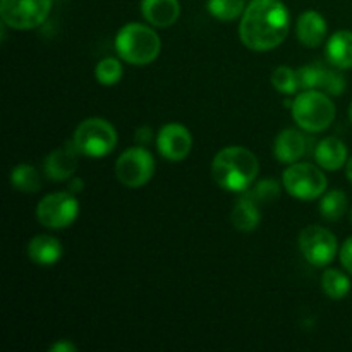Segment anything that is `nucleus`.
<instances>
[{"mask_svg": "<svg viewBox=\"0 0 352 352\" xmlns=\"http://www.w3.org/2000/svg\"><path fill=\"white\" fill-rule=\"evenodd\" d=\"M291 14L280 0H251L241 16L239 36L253 52H268L284 43Z\"/></svg>", "mask_w": 352, "mask_h": 352, "instance_id": "nucleus-1", "label": "nucleus"}, {"mask_svg": "<svg viewBox=\"0 0 352 352\" xmlns=\"http://www.w3.org/2000/svg\"><path fill=\"white\" fill-rule=\"evenodd\" d=\"M260 172L256 155L244 146H227L215 155L212 175L217 184L230 192H244Z\"/></svg>", "mask_w": 352, "mask_h": 352, "instance_id": "nucleus-2", "label": "nucleus"}, {"mask_svg": "<svg viewBox=\"0 0 352 352\" xmlns=\"http://www.w3.org/2000/svg\"><path fill=\"white\" fill-rule=\"evenodd\" d=\"M116 50L127 64L146 65L157 60L162 50V41L150 26L129 23L117 33Z\"/></svg>", "mask_w": 352, "mask_h": 352, "instance_id": "nucleus-3", "label": "nucleus"}, {"mask_svg": "<svg viewBox=\"0 0 352 352\" xmlns=\"http://www.w3.org/2000/svg\"><path fill=\"white\" fill-rule=\"evenodd\" d=\"M292 117L302 131L322 133L336 119V105L330 95L316 89H305L292 102Z\"/></svg>", "mask_w": 352, "mask_h": 352, "instance_id": "nucleus-4", "label": "nucleus"}, {"mask_svg": "<svg viewBox=\"0 0 352 352\" xmlns=\"http://www.w3.org/2000/svg\"><path fill=\"white\" fill-rule=\"evenodd\" d=\"M72 143L85 157L102 158L112 153L116 148L117 131L109 120L102 117H89L76 127Z\"/></svg>", "mask_w": 352, "mask_h": 352, "instance_id": "nucleus-5", "label": "nucleus"}, {"mask_svg": "<svg viewBox=\"0 0 352 352\" xmlns=\"http://www.w3.org/2000/svg\"><path fill=\"white\" fill-rule=\"evenodd\" d=\"M282 184L292 198L311 201V199L320 198L327 191L329 181L322 168H318L316 165L296 162L284 170Z\"/></svg>", "mask_w": 352, "mask_h": 352, "instance_id": "nucleus-6", "label": "nucleus"}, {"mask_svg": "<svg viewBox=\"0 0 352 352\" xmlns=\"http://www.w3.org/2000/svg\"><path fill=\"white\" fill-rule=\"evenodd\" d=\"M52 0H0L3 26L12 30H34L50 16Z\"/></svg>", "mask_w": 352, "mask_h": 352, "instance_id": "nucleus-7", "label": "nucleus"}, {"mask_svg": "<svg viewBox=\"0 0 352 352\" xmlns=\"http://www.w3.org/2000/svg\"><path fill=\"white\" fill-rule=\"evenodd\" d=\"M155 174V160L143 146H134L124 151L116 164V175L120 184L136 189L148 184Z\"/></svg>", "mask_w": 352, "mask_h": 352, "instance_id": "nucleus-8", "label": "nucleus"}, {"mask_svg": "<svg viewBox=\"0 0 352 352\" xmlns=\"http://www.w3.org/2000/svg\"><path fill=\"white\" fill-rule=\"evenodd\" d=\"M79 213V203L71 191L47 195L36 206V219L47 229H65Z\"/></svg>", "mask_w": 352, "mask_h": 352, "instance_id": "nucleus-9", "label": "nucleus"}, {"mask_svg": "<svg viewBox=\"0 0 352 352\" xmlns=\"http://www.w3.org/2000/svg\"><path fill=\"white\" fill-rule=\"evenodd\" d=\"M299 250L309 265L327 267L333 261L339 246H337V237L329 229L309 226L299 234Z\"/></svg>", "mask_w": 352, "mask_h": 352, "instance_id": "nucleus-10", "label": "nucleus"}, {"mask_svg": "<svg viewBox=\"0 0 352 352\" xmlns=\"http://www.w3.org/2000/svg\"><path fill=\"white\" fill-rule=\"evenodd\" d=\"M157 146L164 158L170 162H181L191 153L192 136L188 127L182 124H167L158 133Z\"/></svg>", "mask_w": 352, "mask_h": 352, "instance_id": "nucleus-11", "label": "nucleus"}, {"mask_svg": "<svg viewBox=\"0 0 352 352\" xmlns=\"http://www.w3.org/2000/svg\"><path fill=\"white\" fill-rule=\"evenodd\" d=\"M78 148L71 141V144L57 148L52 151L43 164V172L50 181H67L78 170Z\"/></svg>", "mask_w": 352, "mask_h": 352, "instance_id": "nucleus-12", "label": "nucleus"}, {"mask_svg": "<svg viewBox=\"0 0 352 352\" xmlns=\"http://www.w3.org/2000/svg\"><path fill=\"white\" fill-rule=\"evenodd\" d=\"M308 141L298 129H284L274 141V153L282 164H296L306 155Z\"/></svg>", "mask_w": 352, "mask_h": 352, "instance_id": "nucleus-13", "label": "nucleus"}, {"mask_svg": "<svg viewBox=\"0 0 352 352\" xmlns=\"http://www.w3.org/2000/svg\"><path fill=\"white\" fill-rule=\"evenodd\" d=\"M143 17L157 28H168L177 23L181 16L179 0H141Z\"/></svg>", "mask_w": 352, "mask_h": 352, "instance_id": "nucleus-14", "label": "nucleus"}, {"mask_svg": "<svg viewBox=\"0 0 352 352\" xmlns=\"http://www.w3.org/2000/svg\"><path fill=\"white\" fill-rule=\"evenodd\" d=\"M296 34L298 40L305 47L315 48L323 43L327 36V21L316 10H306L299 16L298 26H296Z\"/></svg>", "mask_w": 352, "mask_h": 352, "instance_id": "nucleus-15", "label": "nucleus"}, {"mask_svg": "<svg viewBox=\"0 0 352 352\" xmlns=\"http://www.w3.org/2000/svg\"><path fill=\"white\" fill-rule=\"evenodd\" d=\"M315 158L316 164L325 170H339L347 164V148L339 138H325L316 144Z\"/></svg>", "mask_w": 352, "mask_h": 352, "instance_id": "nucleus-16", "label": "nucleus"}, {"mask_svg": "<svg viewBox=\"0 0 352 352\" xmlns=\"http://www.w3.org/2000/svg\"><path fill=\"white\" fill-rule=\"evenodd\" d=\"M327 60L332 67L352 69V31H337L327 43Z\"/></svg>", "mask_w": 352, "mask_h": 352, "instance_id": "nucleus-17", "label": "nucleus"}, {"mask_svg": "<svg viewBox=\"0 0 352 352\" xmlns=\"http://www.w3.org/2000/svg\"><path fill=\"white\" fill-rule=\"evenodd\" d=\"M28 256L36 265H54L62 256L60 241L52 236H36L28 244Z\"/></svg>", "mask_w": 352, "mask_h": 352, "instance_id": "nucleus-18", "label": "nucleus"}, {"mask_svg": "<svg viewBox=\"0 0 352 352\" xmlns=\"http://www.w3.org/2000/svg\"><path fill=\"white\" fill-rule=\"evenodd\" d=\"M260 220L261 215L256 201H253L250 196L237 199L232 208V223L239 232H253Z\"/></svg>", "mask_w": 352, "mask_h": 352, "instance_id": "nucleus-19", "label": "nucleus"}, {"mask_svg": "<svg viewBox=\"0 0 352 352\" xmlns=\"http://www.w3.org/2000/svg\"><path fill=\"white\" fill-rule=\"evenodd\" d=\"M10 184L21 192H36L41 188V179L33 165L21 164L10 172Z\"/></svg>", "mask_w": 352, "mask_h": 352, "instance_id": "nucleus-20", "label": "nucleus"}, {"mask_svg": "<svg viewBox=\"0 0 352 352\" xmlns=\"http://www.w3.org/2000/svg\"><path fill=\"white\" fill-rule=\"evenodd\" d=\"M347 212V196L344 191L333 189L325 192V196L320 201V213L329 222H337L342 219Z\"/></svg>", "mask_w": 352, "mask_h": 352, "instance_id": "nucleus-21", "label": "nucleus"}, {"mask_svg": "<svg viewBox=\"0 0 352 352\" xmlns=\"http://www.w3.org/2000/svg\"><path fill=\"white\" fill-rule=\"evenodd\" d=\"M322 287L323 292L329 296L330 299H344L351 291V280L346 274H342L340 270H336V268H330V270H325L322 277Z\"/></svg>", "mask_w": 352, "mask_h": 352, "instance_id": "nucleus-22", "label": "nucleus"}, {"mask_svg": "<svg viewBox=\"0 0 352 352\" xmlns=\"http://www.w3.org/2000/svg\"><path fill=\"white\" fill-rule=\"evenodd\" d=\"M208 12L219 21H234L243 16L246 10V2L244 0H208L206 2Z\"/></svg>", "mask_w": 352, "mask_h": 352, "instance_id": "nucleus-23", "label": "nucleus"}, {"mask_svg": "<svg viewBox=\"0 0 352 352\" xmlns=\"http://www.w3.org/2000/svg\"><path fill=\"white\" fill-rule=\"evenodd\" d=\"M122 72L124 69H122V64H120V60H117V58H112V57H107L96 64L95 78L100 85L112 86V85H117V82L122 79Z\"/></svg>", "mask_w": 352, "mask_h": 352, "instance_id": "nucleus-24", "label": "nucleus"}, {"mask_svg": "<svg viewBox=\"0 0 352 352\" xmlns=\"http://www.w3.org/2000/svg\"><path fill=\"white\" fill-rule=\"evenodd\" d=\"M272 85L284 95H294L298 89H301L298 71L287 67V65H280V67L275 69L274 74H272Z\"/></svg>", "mask_w": 352, "mask_h": 352, "instance_id": "nucleus-25", "label": "nucleus"}, {"mask_svg": "<svg viewBox=\"0 0 352 352\" xmlns=\"http://www.w3.org/2000/svg\"><path fill=\"white\" fill-rule=\"evenodd\" d=\"M340 69H336V67H323V72H322V78H320V85H318V89H322L323 93H327V95L330 96H339L342 95L344 89H346L347 82H346V78H344L342 74H340Z\"/></svg>", "mask_w": 352, "mask_h": 352, "instance_id": "nucleus-26", "label": "nucleus"}, {"mask_svg": "<svg viewBox=\"0 0 352 352\" xmlns=\"http://www.w3.org/2000/svg\"><path fill=\"white\" fill-rule=\"evenodd\" d=\"M253 201H256L258 205L260 203H272L275 199H278L280 196V184L274 179H263V181L256 182L253 189L248 191V195Z\"/></svg>", "mask_w": 352, "mask_h": 352, "instance_id": "nucleus-27", "label": "nucleus"}, {"mask_svg": "<svg viewBox=\"0 0 352 352\" xmlns=\"http://www.w3.org/2000/svg\"><path fill=\"white\" fill-rule=\"evenodd\" d=\"M325 65L315 62V64H308L305 67L298 69V78H299V86L302 89H316L320 85V78H322V72Z\"/></svg>", "mask_w": 352, "mask_h": 352, "instance_id": "nucleus-28", "label": "nucleus"}, {"mask_svg": "<svg viewBox=\"0 0 352 352\" xmlns=\"http://www.w3.org/2000/svg\"><path fill=\"white\" fill-rule=\"evenodd\" d=\"M340 263L352 275V237L344 243L342 250H340Z\"/></svg>", "mask_w": 352, "mask_h": 352, "instance_id": "nucleus-29", "label": "nucleus"}, {"mask_svg": "<svg viewBox=\"0 0 352 352\" xmlns=\"http://www.w3.org/2000/svg\"><path fill=\"white\" fill-rule=\"evenodd\" d=\"M151 138H153V131H151V127L148 126L140 127V129L136 131V134H134V140H136L140 144H148L151 141Z\"/></svg>", "mask_w": 352, "mask_h": 352, "instance_id": "nucleus-30", "label": "nucleus"}, {"mask_svg": "<svg viewBox=\"0 0 352 352\" xmlns=\"http://www.w3.org/2000/svg\"><path fill=\"white\" fill-rule=\"evenodd\" d=\"M74 351H76V346L69 342V340H60V342L54 344V346L50 347V352H74Z\"/></svg>", "mask_w": 352, "mask_h": 352, "instance_id": "nucleus-31", "label": "nucleus"}, {"mask_svg": "<svg viewBox=\"0 0 352 352\" xmlns=\"http://www.w3.org/2000/svg\"><path fill=\"white\" fill-rule=\"evenodd\" d=\"M82 188H85V182H82V179H79V177L69 179V191H71L72 195L82 191Z\"/></svg>", "mask_w": 352, "mask_h": 352, "instance_id": "nucleus-32", "label": "nucleus"}, {"mask_svg": "<svg viewBox=\"0 0 352 352\" xmlns=\"http://www.w3.org/2000/svg\"><path fill=\"white\" fill-rule=\"evenodd\" d=\"M346 174H347V179H349L351 184H352V158L351 160H347V164H346Z\"/></svg>", "mask_w": 352, "mask_h": 352, "instance_id": "nucleus-33", "label": "nucleus"}, {"mask_svg": "<svg viewBox=\"0 0 352 352\" xmlns=\"http://www.w3.org/2000/svg\"><path fill=\"white\" fill-rule=\"evenodd\" d=\"M349 120H351V124H352V103H351V107H349Z\"/></svg>", "mask_w": 352, "mask_h": 352, "instance_id": "nucleus-34", "label": "nucleus"}, {"mask_svg": "<svg viewBox=\"0 0 352 352\" xmlns=\"http://www.w3.org/2000/svg\"><path fill=\"white\" fill-rule=\"evenodd\" d=\"M351 220H352V210H351Z\"/></svg>", "mask_w": 352, "mask_h": 352, "instance_id": "nucleus-35", "label": "nucleus"}]
</instances>
